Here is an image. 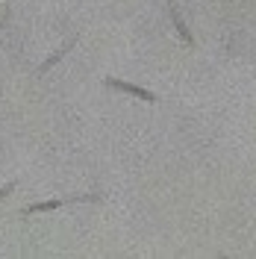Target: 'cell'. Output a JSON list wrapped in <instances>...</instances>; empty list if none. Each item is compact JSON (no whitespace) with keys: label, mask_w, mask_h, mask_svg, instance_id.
I'll list each match as a JSON object with an SVG mask.
<instances>
[{"label":"cell","mask_w":256,"mask_h":259,"mask_svg":"<svg viewBox=\"0 0 256 259\" xmlns=\"http://www.w3.org/2000/svg\"><path fill=\"white\" fill-rule=\"evenodd\" d=\"M82 200H92V203H97V200H100V194H74V197H59V200H41V203H30V206H24V209H21V215L53 212V209H59V206H68V203H82Z\"/></svg>","instance_id":"obj_1"},{"label":"cell","mask_w":256,"mask_h":259,"mask_svg":"<svg viewBox=\"0 0 256 259\" xmlns=\"http://www.w3.org/2000/svg\"><path fill=\"white\" fill-rule=\"evenodd\" d=\"M103 85H106V89H115V92H124V95L139 97V100H144V103H156V100H159L153 92H147V89H142V85H133V82L115 80V77H106V80H103Z\"/></svg>","instance_id":"obj_2"},{"label":"cell","mask_w":256,"mask_h":259,"mask_svg":"<svg viewBox=\"0 0 256 259\" xmlns=\"http://www.w3.org/2000/svg\"><path fill=\"white\" fill-rule=\"evenodd\" d=\"M74 45H77V35H74V38H68V41H65V45H62V48L56 50V53H50L48 59H45V62L38 65V74H48L50 68H53V65H56V62H59V59H62L65 53H68V50L74 48Z\"/></svg>","instance_id":"obj_3"},{"label":"cell","mask_w":256,"mask_h":259,"mask_svg":"<svg viewBox=\"0 0 256 259\" xmlns=\"http://www.w3.org/2000/svg\"><path fill=\"white\" fill-rule=\"evenodd\" d=\"M168 12H171V21H174V30L180 32V38H183V41H186V45L192 48V45H194V35L189 32V27H186V21L180 18V12H177L174 3H168Z\"/></svg>","instance_id":"obj_4"},{"label":"cell","mask_w":256,"mask_h":259,"mask_svg":"<svg viewBox=\"0 0 256 259\" xmlns=\"http://www.w3.org/2000/svg\"><path fill=\"white\" fill-rule=\"evenodd\" d=\"M18 189V180L15 183H6V186H3V189H0V200H3V197H6V194H12Z\"/></svg>","instance_id":"obj_5"}]
</instances>
